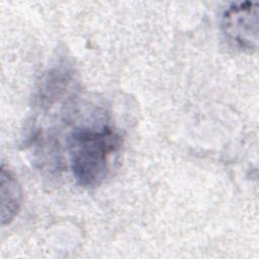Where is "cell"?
I'll return each mask as SVG.
<instances>
[{"mask_svg":"<svg viewBox=\"0 0 259 259\" xmlns=\"http://www.w3.org/2000/svg\"><path fill=\"white\" fill-rule=\"evenodd\" d=\"M72 79V68L67 64H59L51 68L40 79L37 99L42 107L52 106L66 91Z\"/></svg>","mask_w":259,"mask_h":259,"instance_id":"3","label":"cell"},{"mask_svg":"<svg viewBox=\"0 0 259 259\" xmlns=\"http://www.w3.org/2000/svg\"><path fill=\"white\" fill-rule=\"evenodd\" d=\"M120 146V136L109 126L74 131L68 138V150L77 183L90 188L100 185L107 177L111 158Z\"/></svg>","mask_w":259,"mask_h":259,"instance_id":"1","label":"cell"},{"mask_svg":"<svg viewBox=\"0 0 259 259\" xmlns=\"http://www.w3.org/2000/svg\"><path fill=\"white\" fill-rule=\"evenodd\" d=\"M1 225H9L20 210L22 204V189L15 175L4 165L0 173Z\"/></svg>","mask_w":259,"mask_h":259,"instance_id":"4","label":"cell"},{"mask_svg":"<svg viewBox=\"0 0 259 259\" xmlns=\"http://www.w3.org/2000/svg\"><path fill=\"white\" fill-rule=\"evenodd\" d=\"M223 31L241 50L252 52L258 42V3L240 2L231 5L223 14Z\"/></svg>","mask_w":259,"mask_h":259,"instance_id":"2","label":"cell"}]
</instances>
